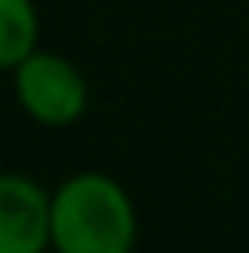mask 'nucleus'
I'll list each match as a JSON object with an SVG mask.
<instances>
[{"instance_id": "3", "label": "nucleus", "mask_w": 249, "mask_h": 253, "mask_svg": "<svg viewBox=\"0 0 249 253\" xmlns=\"http://www.w3.org/2000/svg\"><path fill=\"white\" fill-rule=\"evenodd\" d=\"M51 250V191L26 172H0V253Z\"/></svg>"}, {"instance_id": "4", "label": "nucleus", "mask_w": 249, "mask_h": 253, "mask_svg": "<svg viewBox=\"0 0 249 253\" xmlns=\"http://www.w3.org/2000/svg\"><path fill=\"white\" fill-rule=\"evenodd\" d=\"M40 41V15L33 0H0V70H15Z\"/></svg>"}, {"instance_id": "1", "label": "nucleus", "mask_w": 249, "mask_h": 253, "mask_svg": "<svg viewBox=\"0 0 249 253\" xmlns=\"http://www.w3.org/2000/svg\"><path fill=\"white\" fill-rule=\"evenodd\" d=\"M140 216L132 195L110 172L84 169L51 191L55 253H136Z\"/></svg>"}, {"instance_id": "2", "label": "nucleus", "mask_w": 249, "mask_h": 253, "mask_svg": "<svg viewBox=\"0 0 249 253\" xmlns=\"http://www.w3.org/2000/svg\"><path fill=\"white\" fill-rule=\"evenodd\" d=\"M11 81L26 118H33L44 128H66L81 121L88 110V81L77 70V63H70L59 51H30L11 70Z\"/></svg>"}, {"instance_id": "5", "label": "nucleus", "mask_w": 249, "mask_h": 253, "mask_svg": "<svg viewBox=\"0 0 249 253\" xmlns=\"http://www.w3.org/2000/svg\"><path fill=\"white\" fill-rule=\"evenodd\" d=\"M44 253H55V250H44Z\"/></svg>"}]
</instances>
